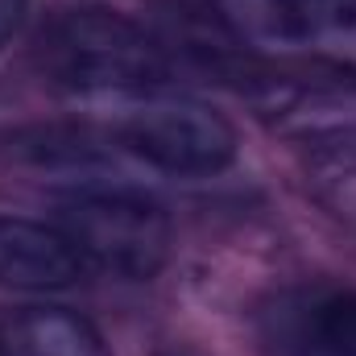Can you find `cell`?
Here are the masks:
<instances>
[{
  "instance_id": "cell-7",
  "label": "cell",
  "mask_w": 356,
  "mask_h": 356,
  "mask_svg": "<svg viewBox=\"0 0 356 356\" xmlns=\"http://www.w3.org/2000/svg\"><path fill=\"white\" fill-rule=\"evenodd\" d=\"M0 356H112V348L79 311L29 307L0 323Z\"/></svg>"
},
{
  "instance_id": "cell-4",
  "label": "cell",
  "mask_w": 356,
  "mask_h": 356,
  "mask_svg": "<svg viewBox=\"0 0 356 356\" xmlns=\"http://www.w3.org/2000/svg\"><path fill=\"white\" fill-rule=\"evenodd\" d=\"M211 13L249 50L356 75V0H211Z\"/></svg>"
},
{
  "instance_id": "cell-9",
  "label": "cell",
  "mask_w": 356,
  "mask_h": 356,
  "mask_svg": "<svg viewBox=\"0 0 356 356\" xmlns=\"http://www.w3.org/2000/svg\"><path fill=\"white\" fill-rule=\"evenodd\" d=\"M29 21V0H0V50L25 29Z\"/></svg>"
},
{
  "instance_id": "cell-5",
  "label": "cell",
  "mask_w": 356,
  "mask_h": 356,
  "mask_svg": "<svg viewBox=\"0 0 356 356\" xmlns=\"http://www.w3.org/2000/svg\"><path fill=\"white\" fill-rule=\"evenodd\" d=\"M257 332L266 356H356V290L290 286L266 302Z\"/></svg>"
},
{
  "instance_id": "cell-1",
  "label": "cell",
  "mask_w": 356,
  "mask_h": 356,
  "mask_svg": "<svg viewBox=\"0 0 356 356\" xmlns=\"http://www.w3.org/2000/svg\"><path fill=\"white\" fill-rule=\"evenodd\" d=\"M33 58L42 79L67 95H154L170 79L166 50L104 4L58 8L42 25Z\"/></svg>"
},
{
  "instance_id": "cell-8",
  "label": "cell",
  "mask_w": 356,
  "mask_h": 356,
  "mask_svg": "<svg viewBox=\"0 0 356 356\" xmlns=\"http://www.w3.org/2000/svg\"><path fill=\"white\" fill-rule=\"evenodd\" d=\"M8 158L29 170H83L95 166V141L83 129H25L8 137Z\"/></svg>"
},
{
  "instance_id": "cell-3",
  "label": "cell",
  "mask_w": 356,
  "mask_h": 356,
  "mask_svg": "<svg viewBox=\"0 0 356 356\" xmlns=\"http://www.w3.org/2000/svg\"><path fill=\"white\" fill-rule=\"evenodd\" d=\"M116 145L149 170L175 178L224 175L241 154L236 124L224 112H216L203 99L162 91L141 95V104L116 124Z\"/></svg>"
},
{
  "instance_id": "cell-2",
  "label": "cell",
  "mask_w": 356,
  "mask_h": 356,
  "mask_svg": "<svg viewBox=\"0 0 356 356\" xmlns=\"http://www.w3.org/2000/svg\"><path fill=\"white\" fill-rule=\"evenodd\" d=\"M63 232L88 269L149 282L170 257V216L158 199L124 186H83L63 199Z\"/></svg>"
},
{
  "instance_id": "cell-6",
  "label": "cell",
  "mask_w": 356,
  "mask_h": 356,
  "mask_svg": "<svg viewBox=\"0 0 356 356\" xmlns=\"http://www.w3.org/2000/svg\"><path fill=\"white\" fill-rule=\"evenodd\" d=\"M83 257L63 228L0 216V290L17 294H63L83 282Z\"/></svg>"
}]
</instances>
